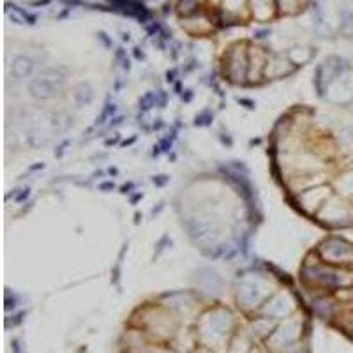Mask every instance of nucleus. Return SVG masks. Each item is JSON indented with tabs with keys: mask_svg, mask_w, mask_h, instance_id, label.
Listing matches in <instances>:
<instances>
[{
	"mask_svg": "<svg viewBox=\"0 0 353 353\" xmlns=\"http://www.w3.org/2000/svg\"><path fill=\"white\" fill-rule=\"evenodd\" d=\"M32 69H34V62H32L30 58L20 57V58H16V60H14L13 71H14V74H16L18 78L28 76V74L32 73Z\"/></svg>",
	"mask_w": 353,
	"mask_h": 353,
	"instance_id": "4",
	"label": "nucleus"
},
{
	"mask_svg": "<svg viewBox=\"0 0 353 353\" xmlns=\"http://www.w3.org/2000/svg\"><path fill=\"white\" fill-rule=\"evenodd\" d=\"M92 98H94L92 87L88 83H81L80 87H78V90H76V101H78V105H80V106L88 105V103L92 101Z\"/></svg>",
	"mask_w": 353,
	"mask_h": 353,
	"instance_id": "5",
	"label": "nucleus"
},
{
	"mask_svg": "<svg viewBox=\"0 0 353 353\" xmlns=\"http://www.w3.org/2000/svg\"><path fill=\"white\" fill-rule=\"evenodd\" d=\"M57 90L58 87L55 83V78H50V73L43 74V76L30 83V94L36 99H50L57 94Z\"/></svg>",
	"mask_w": 353,
	"mask_h": 353,
	"instance_id": "2",
	"label": "nucleus"
},
{
	"mask_svg": "<svg viewBox=\"0 0 353 353\" xmlns=\"http://www.w3.org/2000/svg\"><path fill=\"white\" fill-rule=\"evenodd\" d=\"M304 272L311 274V281H316L323 286H337L341 284V277L337 272L322 267H313V269H304Z\"/></svg>",
	"mask_w": 353,
	"mask_h": 353,
	"instance_id": "3",
	"label": "nucleus"
},
{
	"mask_svg": "<svg viewBox=\"0 0 353 353\" xmlns=\"http://www.w3.org/2000/svg\"><path fill=\"white\" fill-rule=\"evenodd\" d=\"M155 95H157V94H147V95H145V98L140 101L141 108H143V110H148V108L154 106L155 103H157V98H155Z\"/></svg>",
	"mask_w": 353,
	"mask_h": 353,
	"instance_id": "6",
	"label": "nucleus"
},
{
	"mask_svg": "<svg viewBox=\"0 0 353 353\" xmlns=\"http://www.w3.org/2000/svg\"><path fill=\"white\" fill-rule=\"evenodd\" d=\"M111 187H113V184H105V185H103V189H111Z\"/></svg>",
	"mask_w": 353,
	"mask_h": 353,
	"instance_id": "7",
	"label": "nucleus"
},
{
	"mask_svg": "<svg viewBox=\"0 0 353 353\" xmlns=\"http://www.w3.org/2000/svg\"><path fill=\"white\" fill-rule=\"evenodd\" d=\"M319 251H322L323 258H329V260H332V262H337V260H346L353 254V249L348 246L346 242L337 240V239L327 240Z\"/></svg>",
	"mask_w": 353,
	"mask_h": 353,
	"instance_id": "1",
	"label": "nucleus"
}]
</instances>
